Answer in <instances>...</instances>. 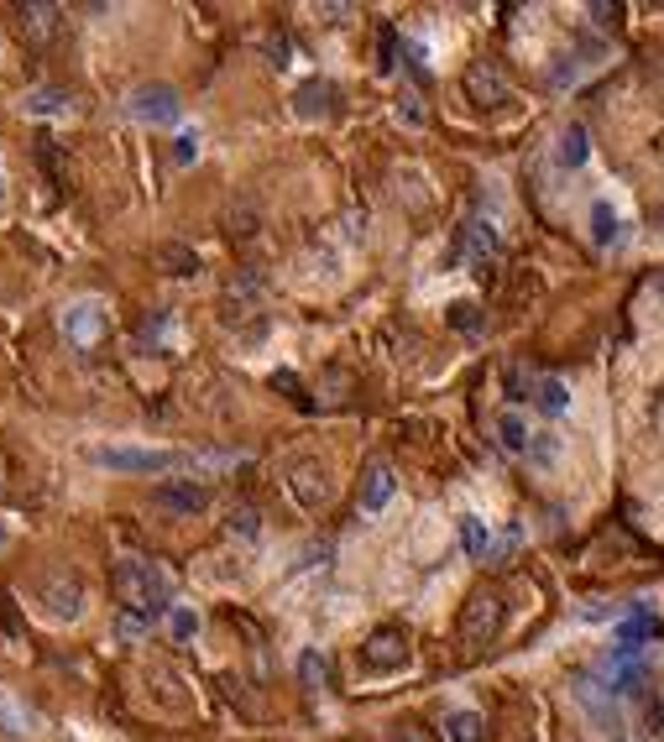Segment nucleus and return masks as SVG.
Here are the masks:
<instances>
[{
  "mask_svg": "<svg viewBox=\"0 0 664 742\" xmlns=\"http://www.w3.org/2000/svg\"><path fill=\"white\" fill-rule=\"evenodd\" d=\"M529 387H534V382H529V371H518V366H513V371H508V398H513V403H518V398H534Z\"/></svg>",
  "mask_w": 664,
  "mask_h": 742,
  "instance_id": "nucleus-29",
  "label": "nucleus"
},
{
  "mask_svg": "<svg viewBox=\"0 0 664 742\" xmlns=\"http://www.w3.org/2000/svg\"><path fill=\"white\" fill-rule=\"evenodd\" d=\"M0 549H6V528H0Z\"/></svg>",
  "mask_w": 664,
  "mask_h": 742,
  "instance_id": "nucleus-35",
  "label": "nucleus"
},
{
  "mask_svg": "<svg viewBox=\"0 0 664 742\" xmlns=\"http://www.w3.org/2000/svg\"><path fill=\"white\" fill-rule=\"evenodd\" d=\"M461 549L471 554V560H487V549H492V533H487V523L476 513L461 518Z\"/></svg>",
  "mask_w": 664,
  "mask_h": 742,
  "instance_id": "nucleus-20",
  "label": "nucleus"
},
{
  "mask_svg": "<svg viewBox=\"0 0 664 742\" xmlns=\"http://www.w3.org/2000/svg\"><path fill=\"white\" fill-rule=\"evenodd\" d=\"M21 110H27V115H74V95H68V89L42 84V89H32V95L21 100Z\"/></svg>",
  "mask_w": 664,
  "mask_h": 742,
  "instance_id": "nucleus-16",
  "label": "nucleus"
},
{
  "mask_svg": "<svg viewBox=\"0 0 664 742\" xmlns=\"http://www.w3.org/2000/svg\"><path fill=\"white\" fill-rule=\"evenodd\" d=\"M58 330H63V340L74 345L79 356H89L105 340V330H110V309L100 304V298H74V304H63Z\"/></svg>",
  "mask_w": 664,
  "mask_h": 742,
  "instance_id": "nucleus-4",
  "label": "nucleus"
},
{
  "mask_svg": "<svg viewBox=\"0 0 664 742\" xmlns=\"http://www.w3.org/2000/svg\"><path fill=\"white\" fill-rule=\"evenodd\" d=\"M330 95H335V89H330L325 79H309L299 95H293V105H299V115H309V121H314V115L330 110Z\"/></svg>",
  "mask_w": 664,
  "mask_h": 742,
  "instance_id": "nucleus-21",
  "label": "nucleus"
},
{
  "mask_svg": "<svg viewBox=\"0 0 664 742\" xmlns=\"http://www.w3.org/2000/svg\"><path fill=\"white\" fill-rule=\"evenodd\" d=\"M534 403L544 408V419H560V413L570 408V387L560 377H544V382H534Z\"/></svg>",
  "mask_w": 664,
  "mask_h": 742,
  "instance_id": "nucleus-18",
  "label": "nucleus"
},
{
  "mask_svg": "<svg viewBox=\"0 0 664 742\" xmlns=\"http://www.w3.org/2000/svg\"><path fill=\"white\" fill-rule=\"evenodd\" d=\"M529 455L539 460V466H549V460H555V455H560V439H549V434H539V439H534V445H529Z\"/></svg>",
  "mask_w": 664,
  "mask_h": 742,
  "instance_id": "nucleus-28",
  "label": "nucleus"
},
{
  "mask_svg": "<svg viewBox=\"0 0 664 742\" xmlns=\"http://www.w3.org/2000/svg\"><path fill=\"white\" fill-rule=\"evenodd\" d=\"M0 210H6V157H0Z\"/></svg>",
  "mask_w": 664,
  "mask_h": 742,
  "instance_id": "nucleus-34",
  "label": "nucleus"
},
{
  "mask_svg": "<svg viewBox=\"0 0 664 742\" xmlns=\"http://www.w3.org/2000/svg\"><path fill=\"white\" fill-rule=\"evenodd\" d=\"M555 157H560V168H581V162L591 157V142H586V126H565V136H560V147H555Z\"/></svg>",
  "mask_w": 664,
  "mask_h": 742,
  "instance_id": "nucleus-19",
  "label": "nucleus"
},
{
  "mask_svg": "<svg viewBox=\"0 0 664 742\" xmlns=\"http://www.w3.org/2000/svg\"><path fill=\"white\" fill-rule=\"evenodd\" d=\"M16 16H21V37L37 42V48L58 32V6H48V0H32V6H21Z\"/></svg>",
  "mask_w": 664,
  "mask_h": 742,
  "instance_id": "nucleus-12",
  "label": "nucleus"
},
{
  "mask_svg": "<svg viewBox=\"0 0 664 742\" xmlns=\"http://www.w3.org/2000/svg\"><path fill=\"white\" fill-rule=\"evenodd\" d=\"M37 732H42V716L21 701L16 690L0 685V737H6V742H32Z\"/></svg>",
  "mask_w": 664,
  "mask_h": 742,
  "instance_id": "nucleus-8",
  "label": "nucleus"
},
{
  "mask_svg": "<svg viewBox=\"0 0 664 742\" xmlns=\"http://www.w3.org/2000/svg\"><path fill=\"white\" fill-rule=\"evenodd\" d=\"M194 157H199V131H183L178 147H173V162H178V168H189Z\"/></svg>",
  "mask_w": 664,
  "mask_h": 742,
  "instance_id": "nucleus-25",
  "label": "nucleus"
},
{
  "mask_svg": "<svg viewBox=\"0 0 664 742\" xmlns=\"http://www.w3.org/2000/svg\"><path fill=\"white\" fill-rule=\"evenodd\" d=\"M304 680H309V685L325 680V664H319V654H304Z\"/></svg>",
  "mask_w": 664,
  "mask_h": 742,
  "instance_id": "nucleus-32",
  "label": "nucleus"
},
{
  "mask_svg": "<svg viewBox=\"0 0 664 742\" xmlns=\"http://www.w3.org/2000/svg\"><path fill=\"white\" fill-rule=\"evenodd\" d=\"M152 502L168 507V513H199V507L210 502V492H204V486H194V481H178V486H157Z\"/></svg>",
  "mask_w": 664,
  "mask_h": 742,
  "instance_id": "nucleus-13",
  "label": "nucleus"
},
{
  "mask_svg": "<svg viewBox=\"0 0 664 742\" xmlns=\"http://www.w3.org/2000/svg\"><path fill=\"white\" fill-rule=\"evenodd\" d=\"M393 492H398V476L387 466H372L361 481V513H382V507L393 502Z\"/></svg>",
  "mask_w": 664,
  "mask_h": 742,
  "instance_id": "nucleus-14",
  "label": "nucleus"
},
{
  "mask_svg": "<svg viewBox=\"0 0 664 742\" xmlns=\"http://www.w3.org/2000/svg\"><path fill=\"white\" fill-rule=\"evenodd\" d=\"M586 16H597V21H602V27H612V21H617V6H591Z\"/></svg>",
  "mask_w": 664,
  "mask_h": 742,
  "instance_id": "nucleus-33",
  "label": "nucleus"
},
{
  "mask_svg": "<svg viewBox=\"0 0 664 742\" xmlns=\"http://www.w3.org/2000/svg\"><path fill=\"white\" fill-rule=\"evenodd\" d=\"M126 105H131V115H136L142 126H173L178 115H183L178 89H173V84H163V79H157V84H136Z\"/></svg>",
  "mask_w": 664,
  "mask_h": 742,
  "instance_id": "nucleus-5",
  "label": "nucleus"
},
{
  "mask_svg": "<svg viewBox=\"0 0 664 742\" xmlns=\"http://www.w3.org/2000/svg\"><path fill=\"white\" fill-rule=\"evenodd\" d=\"M382 742H429V737H424V727H414V722H398V727L387 732Z\"/></svg>",
  "mask_w": 664,
  "mask_h": 742,
  "instance_id": "nucleus-31",
  "label": "nucleus"
},
{
  "mask_svg": "<svg viewBox=\"0 0 664 742\" xmlns=\"http://www.w3.org/2000/svg\"><path fill=\"white\" fill-rule=\"evenodd\" d=\"M110 586H116V612H121L126 638L152 633V622L163 612H173V581L157 560H121L116 575H110Z\"/></svg>",
  "mask_w": 664,
  "mask_h": 742,
  "instance_id": "nucleus-1",
  "label": "nucleus"
},
{
  "mask_svg": "<svg viewBox=\"0 0 664 742\" xmlns=\"http://www.w3.org/2000/svg\"><path fill=\"white\" fill-rule=\"evenodd\" d=\"M257 528H262V523H257V513H251V507H236V513H231V533H246V539H251Z\"/></svg>",
  "mask_w": 664,
  "mask_h": 742,
  "instance_id": "nucleus-30",
  "label": "nucleus"
},
{
  "mask_svg": "<svg viewBox=\"0 0 664 742\" xmlns=\"http://www.w3.org/2000/svg\"><path fill=\"white\" fill-rule=\"evenodd\" d=\"M288 497L304 507V513H314V507L330 502V471L319 466V460H293L288 466Z\"/></svg>",
  "mask_w": 664,
  "mask_h": 742,
  "instance_id": "nucleus-7",
  "label": "nucleus"
},
{
  "mask_svg": "<svg viewBox=\"0 0 664 742\" xmlns=\"http://www.w3.org/2000/svg\"><path fill=\"white\" fill-rule=\"evenodd\" d=\"M450 324H455V330H482V314H476V304H455Z\"/></svg>",
  "mask_w": 664,
  "mask_h": 742,
  "instance_id": "nucleus-26",
  "label": "nucleus"
},
{
  "mask_svg": "<svg viewBox=\"0 0 664 742\" xmlns=\"http://www.w3.org/2000/svg\"><path fill=\"white\" fill-rule=\"evenodd\" d=\"M492 251H497V225L492 220H466L461 230H455V246H450L455 262L471 267V262H487Z\"/></svg>",
  "mask_w": 664,
  "mask_h": 742,
  "instance_id": "nucleus-10",
  "label": "nucleus"
},
{
  "mask_svg": "<svg viewBox=\"0 0 664 742\" xmlns=\"http://www.w3.org/2000/svg\"><path fill=\"white\" fill-rule=\"evenodd\" d=\"M361 659H366V669H382V675H393V669L408 664V638H403L398 628H377L372 638H366Z\"/></svg>",
  "mask_w": 664,
  "mask_h": 742,
  "instance_id": "nucleus-9",
  "label": "nucleus"
},
{
  "mask_svg": "<svg viewBox=\"0 0 664 742\" xmlns=\"http://www.w3.org/2000/svg\"><path fill=\"white\" fill-rule=\"evenodd\" d=\"M654 633V612L649 607H638L623 628H617V654H644V643Z\"/></svg>",
  "mask_w": 664,
  "mask_h": 742,
  "instance_id": "nucleus-15",
  "label": "nucleus"
},
{
  "mask_svg": "<svg viewBox=\"0 0 664 742\" xmlns=\"http://www.w3.org/2000/svg\"><path fill=\"white\" fill-rule=\"evenodd\" d=\"M497 445L508 450V455H529L534 434H529V424H523L518 413H502V419H497Z\"/></svg>",
  "mask_w": 664,
  "mask_h": 742,
  "instance_id": "nucleus-17",
  "label": "nucleus"
},
{
  "mask_svg": "<svg viewBox=\"0 0 664 742\" xmlns=\"http://www.w3.org/2000/svg\"><path fill=\"white\" fill-rule=\"evenodd\" d=\"M89 460L105 471H136V476H163L173 466H189V455L178 450H147V445H95Z\"/></svg>",
  "mask_w": 664,
  "mask_h": 742,
  "instance_id": "nucleus-3",
  "label": "nucleus"
},
{
  "mask_svg": "<svg viewBox=\"0 0 664 742\" xmlns=\"http://www.w3.org/2000/svg\"><path fill=\"white\" fill-rule=\"evenodd\" d=\"M168 628H173L178 643H189V638L199 633V612H194V607H173V612H168Z\"/></svg>",
  "mask_w": 664,
  "mask_h": 742,
  "instance_id": "nucleus-24",
  "label": "nucleus"
},
{
  "mask_svg": "<svg viewBox=\"0 0 664 742\" xmlns=\"http://www.w3.org/2000/svg\"><path fill=\"white\" fill-rule=\"evenodd\" d=\"M617 230H623V220H617L612 204H591V236H597V246H612Z\"/></svg>",
  "mask_w": 664,
  "mask_h": 742,
  "instance_id": "nucleus-23",
  "label": "nucleus"
},
{
  "mask_svg": "<svg viewBox=\"0 0 664 742\" xmlns=\"http://www.w3.org/2000/svg\"><path fill=\"white\" fill-rule=\"evenodd\" d=\"M497 622H502V596L482 586V591L466 601V612H461V638H466L471 648H482V643H492Z\"/></svg>",
  "mask_w": 664,
  "mask_h": 742,
  "instance_id": "nucleus-6",
  "label": "nucleus"
},
{
  "mask_svg": "<svg viewBox=\"0 0 664 742\" xmlns=\"http://www.w3.org/2000/svg\"><path fill=\"white\" fill-rule=\"evenodd\" d=\"M32 601H37V612H42V617L63 628V622H79V617H84V601H89V596H84V581H79V575L48 570V575H42V581L32 586Z\"/></svg>",
  "mask_w": 664,
  "mask_h": 742,
  "instance_id": "nucleus-2",
  "label": "nucleus"
},
{
  "mask_svg": "<svg viewBox=\"0 0 664 742\" xmlns=\"http://www.w3.org/2000/svg\"><path fill=\"white\" fill-rule=\"evenodd\" d=\"M382 74H393L398 68V32H382V58H377Z\"/></svg>",
  "mask_w": 664,
  "mask_h": 742,
  "instance_id": "nucleus-27",
  "label": "nucleus"
},
{
  "mask_svg": "<svg viewBox=\"0 0 664 742\" xmlns=\"http://www.w3.org/2000/svg\"><path fill=\"white\" fill-rule=\"evenodd\" d=\"M445 737L450 742H482V716H476V711H450L445 716Z\"/></svg>",
  "mask_w": 664,
  "mask_h": 742,
  "instance_id": "nucleus-22",
  "label": "nucleus"
},
{
  "mask_svg": "<svg viewBox=\"0 0 664 742\" xmlns=\"http://www.w3.org/2000/svg\"><path fill=\"white\" fill-rule=\"evenodd\" d=\"M466 95L482 105V110L508 105V74H502L497 63H471V68H466Z\"/></svg>",
  "mask_w": 664,
  "mask_h": 742,
  "instance_id": "nucleus-11",
  "label": "nucleus"
}]
</instances>
